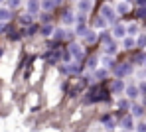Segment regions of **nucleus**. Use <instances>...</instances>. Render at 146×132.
<instances>
[{
  "label": "nucleus",
  "mask_w": 146,
  "mask_h": 132,
  "mask_svg": "<svg viewBox=\"0 0 146 132\" xmlns=\"http://www.w3.org/2000/svg\"><path fill=\"white\" fill-rule=\"evenodd\" d=\"M115 51H117V46H115L113 42H109V44H107V53H115Z\"/></svg>",
  "instance_id": "18"
},
{
  "label": "nucleus",
  "mask_w": 146,
  "mask_h": 132,
  "mask_svg": "<svg viewBox=\"0 0 146 132\" xmlns=\"http://www.w3.org/2000/svg\"><path fill=\"white\" fill-rule=\"evenodd\" d=\"M136 46H138V48H146V34H140V36H138Z\"/></svg>",
  "instance_id": "14"
},
{
  "label": "nucleus",
  "mask_w": 146,
  "mask_h": 132,
  "mask_svg": "<svg viewBox=\"0 0 146 132\" xmlns=\"http://www.w3.org/2000/svg\"><path fill=\"white\" fill-rule=\"evenodd\" d=\"M69 53L73 55V59H77V61H81V59H83V55H85L83 50H81L77 44H71V46H69Z\"/></svg>",
  "instance_id": "3"
},
{
  "label": "nucleus",
  "mask_w": 146,
  "mask_h": 132,
  "mask_svg": "<svg viewBox=\"0 0 146 132\" xmlns=\"http://www.w3.org/2000/svg\"><path fill=\"white\" fill-rule=\"evenodd\" d=\"M121 126L124 128V130H130L134 124H132V116L130 114H126V116H122V120H121Z\"/></svg>",
  "instance_id": "5"
},
{
  "label": "nucleus",
  "mask_w": 146,
  "mask_h": 132,
  "mask_svg": "<svg viewBox=\"0 0 146 132\" xmlns=\"http://www.w3.org/2000/svg\"><path fill=\"white\" fill-rule=\"evenodd\" d=\"M117 10H119L121 14H124V12H128V4H124V2H122V4H119V8H117Z\"/></svg>",
  "instance_id": "20"
},
{
  "label": "nucleus",
  "mask_w": 146,
  "mask_h": 132,
  "mask_svg": "<svg viewBox=\"0 0 146 132\" xmlns=\"http://www.w3.org/2000/svg\"><path fill=\"white\" fill-rule=\"evenodd\" d=\"M128 73H132V65H130V63H122V65H117V67H115V75H117V77H124V75H128Z\"/></svg>",
  "instance_id": "1"
},
{
  "label": "nucleus",
  "mask_w": 146,
  "mask_h": 132,
  "mask_svg": "<svg viewBox=\"0 0 146 132\" xmlns=\"http://www.w3.org/2000/svg\"><path fill=\"white\" fill-rule=\"evenodd\" d=\"M95 75H97L99 79H103V77L107 75V71H105V69H99V71H97V73H95Z\"/></svg>",
  "instance_id": "27"
},
{
  "label": "nucleus",
  "mask_w": 146,
  "mask_h": 132,
  "mask_svg": "<svg viewBox=\"0 0 146 132\" xmlns=\"http://www.w3.org/2000/svg\"><path fill=\"white\" fill-rule=\"evenodd\" d=\"M138 18H146V6H140V10H138Z\"/></svg>",
  "instance_id": "23"
},
{
  "label": "nucleus",
  "mask_w": 146,
  "mask_h": 132,
  "mask_svg": "<svg viewBox=\"0 0 146 132\" xmlns=\"http://www.w3.org/2000/svg\"><path fill=\"white\" fill-rule=\"evenodd\" d=\"M89 8H91V2H89V0H81V2H79V10H81V12H87Z\"/></svg>",
  "instance_id": "12"
},
{
  "label": "nucleus",
  "mask_w": 146,
  "mask_h": 132,
  "mask_svg": "<svg viewBox=\"0 0 146 132\" xmlns=\"http://www.w3.org/2000/svg\"><path fill=\"white\" fill-rule=\"evenodd\" d=\"M136 130H138V132H146V124H144V122H140V124L136 126Z\"/></svg>",
  "instance_id": "30"
},
{
  "label": "nucleus",
  "mask_w": 146,
  "mask_h": 132,
  "mask_svg": "<svg viewBox=\"0 0 146 132\" xmlns=\"http://www.w3.org/2000/svg\"><path fill=\"white\" fill-rule=\"evenodd\" d=\"M20 22H22V24H30V22H32V14H24V16L20 18Z\"/></svg>",
  "instance_id": "19"
},
{
  "label": "nucleus",
  "mask_w": 146,
  "mask_h": 132,
  "mask_svg": "<svg viewBox=\"0 0 146 132\" xmlns=\"http://www.w3.org/2000/svg\"><path fill=\"white\" fill-rule=\"evenodd\" d=\"M136 2H138L140 6H146V0H136Z\"/></svg>",
  "instance_id": "33"
},
{
  "label": "nucleus",
  "mask_w": 146,
  "mask_h": 132,
  "mask_svg": "<svg viewBox=\"0 0 146 132\" xmlns=\"http://www.w3.org/2000/svg\"><path fill=\"white\" fill-rule=\"evenodd\" d=\"M10 10L8 8H0V22H6V20H10Z\"/></svg>",
  "instance_id": "7"
},
{
  "label": "nucleus",
  "mask_w": 146,
  "mask_h": 132,
  "mask_svg": "<svg viewBox=\"0 0 146 132\" xmlns=\"http://www.w3.org/2000/svg\"><path fill=\"white\" fill-rule=\"evenodd\" d=\"M61 20H63V24H65V26H69V24H73V20H75V18H73V14H71V12L67 10V12L63 14V18H61Z\"/></svg>",
  "instance_id": "8"
},
{
  "label": "nucleus",
  "mask_w": 146,
  "mask_h": 132,
  "mask_svg": "<svg viewBox=\"0 0 146 132\" xmlns=\"http://www.w3.org/2000/svg\"><path fill=\"white\" fill-rule=\"evenodd\" d=\"M101 16H103L107 22H113V20H115V10H113L109 4H105V6L101 8Z\"/></svg>",
  "instance_id": "2"
},
{
  "label": "nucleus",
  "mask_w": 146,
  "mask_h": 132,
  "mask_svg": "<svg viewBox=\"0 0 146 132\" xmlns=\"http://www.w3.org/2000/svg\"><path fill=\"white\" fill-rule=\"evenodd\" d=\"M126 32H128V34H136V26H130Z\"/></svg>",
  "instance_id": "31"
},
{
  "label": "nucleus",
  "mask_w": 146,
  "mask_h": 132,
  "mask_svg": "<svg viewBox=\"0 0 146 132\" xmlns=\"http://www.w3.org/2000/svg\"><path fill=\"white\" fill-rule=\"evenodd\" d=\"M134 46H136V44H134V40H130V38H126V40H124V48H126V50H130V48H134Z\"/></svg>",
  "instance_id": "17"
},
{
  "label": "nucleus",
  "mask_w": 146,
  "mask_h": 132,
  "mask_svg": "<svg viewBox=\"0 0 146 132\" xmlns=\"http://www.w3.org/2000/svg\"><path fill=\"white\" fill-rule=\"evenodd\" d=\"M36 32H38V26H30V28H28V32H26V34H30V36H32V34H36Z\"/></svg>",
  "instance_id": "28"
},
{
  "label": "nucleus",
  "mask_w": 146,
  "mask_h": 132,
  "mask_svg": "<svg viewBox=\"0 0 146 132\" xmlns=\"http://www.w3.org/2000/svg\"><path fill=\"white\" fill-rule=\"evenodd\" d=\"M105 24H107V20H105V18H97V20H95V26H97V28H103Z\"/></svg>",
  "instance_id": "21"
},
{
  "label": "nucleus",
  "mask_w": 146,
  "mask_h": 132,
  "mask_svg": "<svg viewBox=\"0 0 146 132\" xmlns=\"http://www.w3.org/2000/svg\"><path fill=\"white\" fill-rule=\"evenodd\" d=\"M8 6L10 8H16V6H20V0H8Z\"/></svg>",
  "instance_id": "24"
},
{
  "label": "nucleus",
  "mask_w": 146,
  "mask_h": 132,
  "mask_svg": "<svg viewBox=\"0 0 146 132\" xmlns=\"http://www.w3.org/2000/svg\"><path fill=\"white\" fill-rule=\"evenodd\" d=\"M28 10H30V12H38V10H40V2H38V0H30Z\"/></svg>",
  "instance_id": "10"
},
{
  "label": "nucleus",
  "mask_w": 146,
  "mask_h": 132,
  "mask_svg": "<svg viewBox=\"0 0 146 132\" xmlns=\"http://www.w3.org/2000/svg\"><path fill=\"white\" fill-rule=\"evenodd\" d=\"M122 89H124V83L121 79H115L113 81V93H121Z\"/></svg>",
  "instance_id": "6"
},
{
  "label": "nucleus",
  "mask_w": 146,
  "mask_h": 132,
  "mask_svg": "<svg viewBox=\"0 0 146 132\" xmlns=\"http://www.w3.org/2000/svg\"><path fill=\"white\" fill-rule=\"evenodd\" d=\"M136 61H138L140 65H146V55H138V57H136Z\"/></svg>",
  "instance_id": "25"
},
{
  "label": "nucleus",
  "mask_w": 146,
  "mask_h": 132,
  "mask_svg": "<svg viewBox=\"0 0 146 132\" xmlns=\"http://www.w3.org/2000/svg\"><path fill=\"white\" fill-rule=\"evenodd\" d=\"M124 34H126V28L122 26V24H115L113 26V36L115 38H124Z\"/></svg>",
  "instance_id": "4"
},
{
  "label": "nucleus",
  "mask_w": 146,
  "mask_h": 132,
  "mask_svg": "<svg viewBox=\"0 0 146 132\" xmlns=\"http://www.w3.org/2000/svg\"><path fill=\"white\" fill-rule=\"evenodd\" d=\"M57 59H59V53H57V51H51V53H48V61H49V63H55Z\"/></svg>",
  "instance_id": "13"
},
{
  "label": "nucleus",
  "mask_w": 146,
  "mask_h": 132,
  "mask_svg": "<svg viewBox=\"0 0 146 132\" xmlns=\"http://www.w3.org/2000/svg\"><path fill=\"white\" fill-rule=\"evenodd\" d=\"M53 32H55V30H53L51 26H44V28H42V34H44V36H51Z\"/></svg>",
  "instance_id": "16"
},
{
  "label": "nucleus",
  "mask_w": 146,
  "mask_h": 132,
  "mask_svg": "<svg viewBox=\"0 0 146 132\" xmlns=\"http://www.w3.org/2000/svg\"><path fill=\"white\" fill-rule=\"evenodd\" d=\"M63 38H65L63 30H57V34H55V40H63Z\"/></svg>",
  "instance_id": "26"
},
{
  "label": "nucleus",
  "mask_w": 146,
  "mask_h": 132,
  "mask_svg": "<svg viewBox=\"0 0 146 132\" xmlns=\"http://www.w3.org/2000/svg\"><path fill=\"white\" fill-rule=\"evenodd\" d=\"M132 114H134V116H140V114H142V106H134V108H132Z\"/></svg>",
  "instance_id": "22"
},
{
  "label": "nucleus",
  "mask_w": 146,
  "mask_h": 132,
  "mask_svg": "<svg viewBox=\"0 0 146 132\" xmlns=\"http://www.w3.org/2000/svg\"><path fill=\"white\" fill-rule=\"evenodd\" d=\"M140 91H142V93L146 95V83H142V85H140Z\"/></svg>",
  "instance_id": "32"
},
{
  "label": "nucleus",
  "mask_w": 146,
  "mask_h": 132,
  "mask_svg": "<svg viewBox=\"0 0 146 132\" xmlns=\"http://www.w3.org/2000/svg\"><path fill=\"white\" fill-rule=\"evenodd\" d=\"M63 71H65V73H77V71H79V67H77V65H65V67H63Z\"/></svg>",
  "instance_id": "15"
},
{
  "label": "nucleus",
  "mask_w": 146,
  "mask_h": 132,
  "mask_svg": "<svg viewBox=\"0 0 146 132\" xmlns=\"http://www.w3.org/2000/svg\"><path fill=\"white\" fill-rule=\"evenodd\" d=\"M53 6H55V0H44L42 2V8L44 10H53Z\"/></svg>",
  "instance_id": "11"
},
{
  "label": "nucleus",
  "mask_w": 146,
  "mask_h": 132,
  "mask_svg": "<svg viewBox=\"0 0 146 132\" xmlns=\"http://www.w3.org/2000/svg\"><path fill=\"white\" fill-rule=\"evenodd\" d=\"M0 2H2V0H0Z\"/></svg>",
  "instance_id": "34"
},
{
  "label": "nucleus",
  "mask_w": 146,
  "mask_h": 132,
  "mask_svg": "<svg viewBox=\"0 0 146 132\" xmlns=\"http://www.w3.org/2000/svg\"><path fill=\"white\" fill-rule=\"evenodd\" d=\"M89 67H97V57H91L89 59Z\"/></svg>",
  "instance_id": "29"
},
{
  "label": "nucleus",
  "mask_w": 146,
  "mask_h": 132,
  "mask_svg": "<svg viewBox=\"0 0 146 132\" xmlns=\"http://www.w3.org/2000/svg\"><path fill=\"white\" fill-rule=\"evenodd\" d=\"M126 95H128L130 99H134V97L138 95V87H134V85H130V87H126Z\"/></svg>",
  "instance_id": "9"
}]
</instances>
